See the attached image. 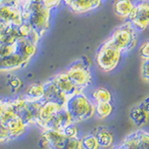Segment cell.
Listing matches in <instances>:
<instances>
[{"mask_svg":"<svg viewBox=\"0 0 149 149\" xmlns=\"http://www.w3.org/2000/svg\"><path fill=\"white\" fill-rule=\"evenodd\" d=\"M137 30L129 21L113 30L106 41L118 49L122 54H127L133 50L138 45Z\"/></svg>","mask_w":149,"mask_h":149,"instance_id":"7a4b0ae2","label":"cell"},{"mask_svg":"<svg viewBox=\"0 0 149 149\" xmlns=\"http://www.w3.org/2000/svg\"><path fill=\"white\" fill-rule=\"evenodd\" d=\"M7 85L12 92H17L22 88L23 81L17 76H8L7 79Z\"/></svg>","mask_w":149,"mask_h":149,"instance_id":"484cf974","label":"cell"},{"mask_svg":"<svg viewBox=\"0 0 149 149\" xmlns=\"http://www.w3.org/2000/svg\"><path fill=\"white\" fill-rule=\"evenodd\" d=\"M132 0H115L113 4V10L115 15L123 20H129L134 8Z\"/></svg>","mask_w":149,"mask_h":149,"instance_id":"e0dca14e","label":"cell"},{"mask_svg":"<svg viewBox=\"0 0 149 149\" xmlns=\"http://www.w3.org/2000/svg\"><path fill=\"white\" fill-rule=\"evenodd\" d=\"M39 1L44 5V6L50 9L51 11L58 9L63 4V0H39Z\"/></svg>","mask_w":149,"mask_h":149,"instance_id":"f1b7e54d","label":"cell"},{"mask_svg":"<svg viewBox=\"0 0 149 149\" xmlns=\"http://www.w3.org/2000/svg\"><path fill=\"white\" fill-rule=\"evenodd\" d=\"M137 32L149 29V1L140 0L135 2L132 12L128 20Z\"/></svg>","mask_w":149,"mask_h":149,"instance_id":"ba28073f","label":"cell"},{"mask_svg":"<svg viewBox=\"0 0 149 149\" xmlns=\"http://www.w3.org/2000/svg\"><path fill=\"white\" fill-rule=\"evenodd\" d=\"M148 114L143 109L141 105L133 106L130 112V118L135 125L138 127H142V126L146 125L148 120Z\"/></svg>","mask_w":149,"mask_h":149,"instance_id":"44dd1931","label":"cell"},{"mask_svg":"<svg viewBox=\"0 0 149 149\" xmlns=\"http://www.w3.org/2000/svg\"><path fill=\"white\" fill-rule=\"evenodd\" d=\"M63 107H64V106L57 104V102H48V101L42 102L40 109H39L38 119H37L36 127L43 130L44 126L47 124V122H48V121L52 118L59 110L62 109Z\"/></svg>","mask_w":149,"mask_h":149,"instance_id":"4fadbf2b","label":"cell"},{"mask_svg":"<svg viewBox=\"0 0 149 149\" xmlns=\"http://www.w3.org/2000/svg\"><path fill=\"white\" fill-rule=\"evenodd\" d=\"M44 82H34L25 88L23 97L32 102H42L44 101Z\"/></svg>","mask_w":149,"mask_h":149,"instance_id":"2e32d148","label":"cell"},{"mask_svg":"<svg viewBox=\"0 0 149 149\" xmlns=\"http://www.w3.org/2000/svg\"><path fill=\"white\" fill-rule=\"evenodd\" d=\"M122 56V52L105 40L97 50L95 63L101 71L110 73L118 67Z\"/></svg>","mask_w":149,"mask_h":149,"instance_id":"5b68a950","label":"cell"},{"mask_svg":"<svg viewBox=\"0 0 149 149\" xmlns=\"http://www.w3.org/2000/svg\"><path fill=\"white\" fill-rule=\"evenodd\" d=\"M90 98L94 104L99 102H112V93L109 90H107L104 87L95 88L91 92Z\"/></svg>","mask_w":149,"mask_h":149,"instance_id":"ffe728a7","label":"cell"},{"mask_svg":"<svg viewBox=\"0 0 149 149\" xmlns=\"http://www.w3.org/2000/svg\"><path fill=\"white\" fill-rule=\"evenodd\" d=\"M114 106L112 102H99L95 104V116L99 119H105L112 115Z\"/></svg>","mask_w":149,"mask_h":149,"instance_id":"7402d4cb","label":"cell"},{"mask_svg":"<svg viewBox=\"0 0 149 149\" xmlns=\"http://www.w3.org/2000/svg\"><path fill=\"white\" fill-rule=\"evenodd\" d=\"M7 102H8V99H4V98L0 97V116H2L5 108H6Z\"/></svg>","mask_w":149,"mask_h":149,"instance_id":"d6a6232c","label":"cell"},{"mask_svg":"<svg viewBox=\"0 0 149 149\" xmlns=\"http://www.w3.org/2000/svg\"><path fill=\"white\" fill-rule=\"evenodd\" d=\"M20 7L23 22L31 24L41 37L46 35L51 24L52 11L47 8L39 0H23Z\"/></svg>","mask_w":149,"mask_h":149,"instance_id":"6da1fadb","label":"cell"},{"mask_svg":"<svg viewBox=\"0 0 149 149\" xmlns=\"http://www.w3.org/2000/svg\"><path fill=\"white\" fill-rule=\"evenodd\" d=\"M17 49H18V41L12 44L0 42V58L7 57V56L16 53Z\"/></svg>","mask_w":149,"mask_h":149,"instance_id":"d4e9b609","label":"cell"},{"mask_svg":"<svg viewBox=\"0 0 149 149\" xmlns=\"http://www.w3.org/2000/svg\"><path fill=\"white\" fill-rule=\"evenodd\" d=\"M50 79L54 82L55 85L58 87L59 90L62 91L63 94H65L68 97V99L71 98L72 96L77 94V93L84 92L80 90V88H78L76 85H74V82L70 79L66 71L59 72Z\"/></svg>","mask_w":149,"mask_h":149,"instance_id":"30bf717a","label":"cell"},{"mask_svg":"<svg viewBox=\"0 0 149 149\" xmlns=\"http://www.w3.org/2000/svg\"><path fill=\"white\" fill-rule=\"evenodd\" d=\"M140 105H141L143 107V109L149 115V96L146 97L142 102V104H140Z\"/></svg>","mask_w":149,"mask_h":149,"instance_id":"836d02e7","label":"cell"},{"mask_svg":"<svg viewBox=\"0 0 149 149\" xmlns=\"http://www.w3.org/2000/svg\"><path fill=\"white\" fill-rule=\"evenodd\" d=\"M30 61L20 53H14L7 57L0 58V72H13L26 67Z\"/></svg>","mask_w":149,"mask_h":149,"instance_id":"7c38bea8","label":"cell"},{"mask_svg":"<svg viewBox=\"0 0 149 149\" xmlns=\"http://www.w3.org/2000/svg\"><path fill=\"white\" fill-rule=\"evenodd\" d=\"M63 132L65 134V136H67L68 138H77L79 137V130L77 123H72L68 125L65 128Z\"/></svg>","mask_w":149,"mask_h":149,"instance_id":"83f0119b","label":"cell"},{"mask_svg":"<svg viewBox=\"0 0 149 149\" xmlns=\"http://www.w3.org/2000/svg\"><path fill=\"white\" fill-rule=\"evenodd\" d=\"M70 79L78 88L84 91L92 83V74L90 65L83 59L74 62L65 70Z\"/></svg>","mask_w":149,"mask_h":149,"instance_id":"52a82bcc","label":"cell"},{"mask_svg":"<svg viewBox=\"0 0 149 149\" xmlns=\"http://www.w3.org/2000/svg\"><path fill=\"white\" fill-rule=\"evenodd\" d=\"M74 1V0H63V4L65 5V6L69 7L70 5H71Z\"/></svg>","mask_w":149,"mask_h":149,"instance_id":"e575fe53","label":"cell"},{"mask_svg":"<svg viewBox=\"0 0 149 149\" xmlns=\"http://www.w3.org/2000/svg\"><path fill=\"white\" fill-rule=\"evenodd\" d=\"M93 134L97 138V141L99 143L100 147L108 148L113 146L115 141V136L109 129H107L105 127H98L93 132Z\"/></svg>","mask_w":149,"mask_h":149,"instance_id":"d6986e66","label":"cell"},{"mask_svg":"<svg viewBox=\"0 0 149 149\" xmlns=\"http://www.w3.org/2000/svg\"><path fill=\"white\" fill-rule=\"evenodd\" d=\"M37 45L38 44L33 42L29 38H20L18 40L17 52L31 62L33 57L37 52Z\"/></svg>","mask_w":149,"mask_h":149,"instance_id":"ac0fdd59","label":"cell"},{"mask_svg":"<svg viewBox=\"0 0 149 149\" xmlns=\"http://www.w3.org/2000/svg\"><path fill=\"white\" fill-rule=\"evenodd\" d=\"M65 107L71 115L74 123L77 124L90 119L95 115V104L84 92L69 98Z\"/></svg>","mask_w":149,"mask_h":149,"instance_id":"3957f363","label":"cell"},{"mask_svg":"<svg viewBox=\"0 0 149 149\" xmlns=\"http://www.w3.org/2000/svg\"><path fill=\"white\" fill-rule=\"evenodd\" d=\"M42 102L29 101L23 97V95L10 99V104L13 110L22 119L27 127L36 126Z\"/></svg>","mask_w":149,"mask_h":149,"instance_id":"277c9868","label":"cell"},{"mask_svg":"<svg viewBox=\"0 0 149 149\" xmlns=\"http://www.w3.org/2000/svg\"><path fill=\"white\" fill-rule=\"evenodd\" d=\"M147 1H149V0H147Z\"/></svg>","mask_w":149,"mask_h":149,"instance_id":"8d00e7d4","label":"cell"},{"mask_svg":"<svg viewBox=\"0 0 149 149\" xmlns=\"http://www.w3.org/2000/svg\"><path fill=\"white\" fill-rule=\"evenodd\" d=\"M74 123L71 115L69 114L66 107H63L62 109L59 110L52 118H51L47 124L44 126L43 130H58V132H63V130L67 127L68 125Z\"/></svg>","mask_w":149,"mask_h":149,"instance_id":"8fae6325","label":"cell"},{"mask_svg":"<svg viewBox=\"0 0 149 149\" xmlns=\"http://www.w3.org/2000/svg\"><path fill=\"white\" fill-rule=\"evenodd\" d=\"M64 149H82L80 137L68 138L66 146H65Z\"/></svg>","mask_w":149,"mask_h":149,"instance_id":"f546056e","label":"cell"},{"mask_svg":"<svg viewBox=\"0 0 149 149\" xmlns=\"http://www.w3.org/2000/svg\"><path fill=\"white\" fill-rule=\"evenodd\" d=\"M102 3L104 0H74L68 8L73 13L80 15L100 8Z\"/></svg>","mask_w":149,"mask_h":149,"instance_id":"9a60e30c","label":"cell"},{"mask_svg":"<svg viewBox=\"0 0 149 149\" xmlns=\"http://www.w3.org/2000/svg\"><path fill=\"white\" fill-rule=\"evenodd\" d=\"M9 141H12V138L7 132V130L3 127L1 123H0V143H8Z\"/></svg>","mask_w":149,"mask_h":149,"instance_id":"1f68e13d","label":"cell"},{"mask_svg":"<svg viewBox=\"0 0 149 149\" xmlns=\"http://www.w3.org/2000/svg\"><path fill=\"white\" fill-rule=\"evenodd\" d=\"M68 137L63 132L45 130L41 132L40 144L48 149H64Z\"/></svg>","mask_w":149,"mask_h":149,"instance_id":"9c48e42d","label":"cell"},{"mask_svg":"<svg viewBox=\"0 0 149 149\" xmlns=\"http://www.w3.org/2000/svg\"><path fill=\"white\" fill-rule=\"evenodd\" d=\"M112 149H127L125 146H123L122 144H119V146H114L112 147Z\"/></svg>","mask_w":149,"mask_h":149,"instance_id":"d590c367","label":"cell"},{"mask_svg":"<svg viewBox=\"0 0 149 149\" xmlns=\"http://www.w3.org/2000/svg\"><path fill=\"white\" fill-rule=\"evenodd\" d=\"M141 76L144 81L149 83V61H143L142 62Z\"/></svg>","mask_w":149,"mask_h":149,"instance_id":"4dcf8cb0","label":"cell"},{"mask_svg":"<svg viewBox=\"0 0 149 149\" xmlns=\"http://www.w3.org/2000/svg\"><path fill=\"white\" fill-rule=\"evenodd\" d=\"M136 137L137 149H149V132L144 130H138L134 132Z\"/></svg>","mask_w":149,"mask_h":149,"instance_id":"603a6c76","label":"cell"},{"mask_svg":"<svg viewBox=\"0 0 149 149\" xmlns=\"http://www.w3.org/2000/svg\"><path fill=\"white\" fill-rule=\"evenodd\" d=\"M0 123L7 130L12 140L22 136L28 128L22 119L13 110L10 104V99H8L6 108H5L2 116H0Z\"/></svg>","mask_w":149,"mask_h":149,"instance_id":"8992f818","label":"cell"},{"mask_svg":"<svg viewBox=\"0 0 149 149\" xmlns=\"http://www.w3.org/2000/svg\"><path fill=\"white\" fill-rule=\"evenodd\" d=\"M81 139L82 149H99L100 146L97 141V138L93 133H88L84 135Z\"/></svg>","mask_w":149,"mask_h":149,"instance_id":"cb8c5ba5","label":"cell"},{"mask_svg":"<svg viewBox=\"0 0 149 149\" xmlns=\"http://www.w3.org/2000/svg\"><path fill=\"white\" fill-rule=\"evenodd\" d=\"M44 87H45L44 101L54 102L63 106L66 105V102L69 100L68 97L59 90L58 87L55 85L54 82L51 79H49V80L44 82Z\"/></svg>","mask_w":149,"mask_h":149,"instance_id":"5bb4252c","label":"cell"},{"mask_svg":"<svg viewBox=\"0 0 149 149\" xmlns=\"http://www.w3.org/2000/svg\"><path fill=\"white\" fill-rule=\"evenodd\" d=\"M138 54L143 61H149V39L144 40L140 44Z\"/></svg>","mask_w":149,"mask_h":149,"instance_id":"4316f807","label":"cell"}]
</instances>
